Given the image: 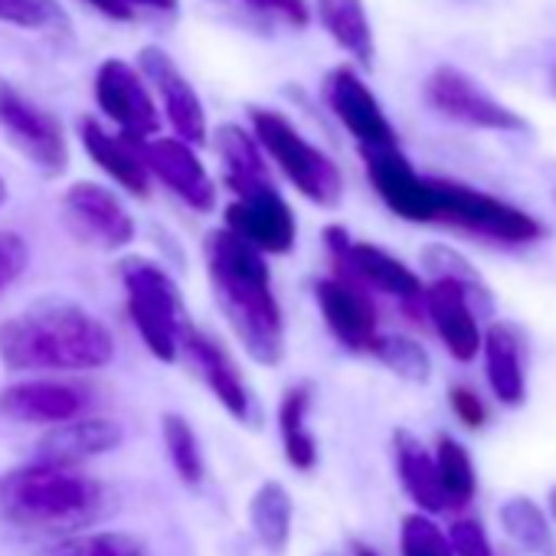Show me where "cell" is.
Returning <instances> with one entry per match:
<instances>
[{"instance_id":"13","label":"cell","mask_w":556,"mask_h":556,"mask_svg":"<svg viewBox=\"0 0 556 556\" xmlns=\"http://www.w3.org/2000/svg\"><path fill=\"white\" fill-rule=\"evenodd\" d=\"M315 302L325 315L328 331L344 351L354 354H374L380 334L377 305L370 302V292L357 286L348 275H325L315 282Z\"/></svg>"},{"instance_id":"3","label":"cell","mask_w":556,"mask_h":556,"mask_svg":"<svg viewBox=\"0 0 556 556\" xmlns=\"http://www.w3.org/2000/svg\"><path fill=\"white\" fill-rule=\"evenodd\" d=\"M109 507L99 478L76 465L27 462L0 475V517L30 533H83Z\"/></svg>"},{"instance_id":"2","label":"cell","mask_w":556,"mask_h":556,"mask_svg":"<svg viewBox=\"0 0 556 556\" xmlns=\"http://www.w3.org/2000/svg\"><path fill=\"white\" fill-rule=\"evenodd\" d=\"M115 357V338L102 318L70 299H40L0 328V364L27 374L102 370Z\"/></svg>"},{"instance_id":"28","label":"cell","mask_w":556,"mask_h":556,"mask_svg":"<svg viewBox=\"0 0 556 556\" xmlns=\"http://www.w3.org/2000/svg\"><path fill=\"white\" fill-rule=\"evenodd\" d=\"M318 24L361 66H374V27L364 0H318Z\"/></svg>"},{"instance_id":"31","label":"cell","mask_w":556,"mask_h":556,"mask_svg":"<svg viewBox=\"0 0 556 556\" xmlns=\"http://www.w3.org/2000/svg\"><path fill=\"white\" fill-rule=\"evenodd\" d=\"M161 439L167 448V458L177 471V478L187 488H200L206 478V458L197 429L180 416V413H164L161 416Z\"/></svg>"},{"instance_id":"5","label":"cell","mask_w":556,"mask_h":556,"mask_svg":"<svg viewBox=\"0 0 556 556\" xmlns=\"http://www.w3.org/2000/svg\"><path fill=\"white\" fill-rule=\"evenodd\" d=\"M252 135L262 144V151L275 161V167L286 174V180L312 203L334 210L344 197V177L338 164L315 148L282 112L252 105L249 109Z\"/></svg>"},{"instance_id":"40","label":"cell","mask_w":556,"mask_h":556,"mask_svg":"<svg viewBox=\"0 0 556 556\" xmlns=\"http://www.w3.org/2000/svg\"><path fill=\"white\" fill-rule=\"evenodd\" d=\"M89 8H96L99 14H105L109 21H131V8L125 0H86Z\"/></svg>"},{"instance_id":"14","label":"cell","mask_w":556,"mask_h":556,"mask_svg":"<svg viewBox=\"0 0 556 556\" xmlns=\"http://www.w3.org/2000/svg\"><path fill=\"white\" fill-rule=\"evenodd\" d=\"M96 102L135 144L151 141L161 128V112L144 86V76L125 60H105L96 70Z\"/></svg>"},{"instance_id":"46","label":"cell","mask_w":556,"mask_h":556,"mask_svg":"<svg viewBox=\"0 0 556 556\" xmlns=\"http://www.w3.org/2000/svg\"><path fill=\"white\" fill-rule=\"evenodd\" d=\"M553 197H556V193H553Z\"/></svg>"},{"instance_id":"24","label":"cell","mask_w":556,"mask_h":556,"mask_svg":"<svg viewBox=\"0 0 556 556\" xmlns=\"http://www.w3.org/2000/svg\"><path fill=\"white\" fill-rule=\"evenodd\" d=\"M213 148L223 164V180L236 197H249V193L275 187L268 164H265V151L255 141V135H249L245 128H239L232 122L219 125L213 131Z\"/></svg>"},{"instance_id":"35","label":"cell","mask_w":556,"mask_h":556,"mask_svg":"<svg viewBox=\"0 0 556 556\" xmlns=\"http://www.w3.org/2000/svg\"><path fill=\"white\" fill-rule=\"evenodd\" d=\"M400 553L403 556H455L448 533L422 510L406 514L400 527Z\"/></svg>"},{"instance_id":"30","label":"cell","mask_w":556,"mask_h":556,"mask_svg":"<svg viewBox=\"0 0 556 556\" xmlns=\"http://www.w3.org/2000/svg\"><path fill=\"white\" fill-rule=\"evenodd\" d=\"M497 520L504 527V533L527 553L533 556H553L556 553V536H553V523L546 517V510L523 494H514L501 504Z\"/></svg>"},{"instance_id":"34","label":"cell","mask_w":556,"mask_h":556,"mask_svg":"<svg viewBox=\"0 0 556 556\" xmlns=\"http://www.w3.org/2000/svg\"><path fill=\"white\" fill-rule=\"evenodd\" d=\"M374 357L393 370L396 377L409 380V383H426L432 377V361L426 354V348L413 338H403V334H383L377 341V351Z\"/></svg>"},{"instance_id":"38","label":"cell","mask_w":556,"mask_h":556,"mask_svg":"<svg viewBox=\"0 0 556 556\" xmlns=\"http://www.w3.org/2000/svg\"><path fill=\"white\" fill-rule=\"evenodd\" d=\"M448 406H452L455 419L465 429H484L488 426V406H484V400L471 387H465V383L452 387L448 390Z\"/></svg>"},{"instance_id":"29","label":"cell","mask_w":556,"mask_h":556,"mask_svg":"<svg viewBox=\"0 0 556 556\" xmlns=\"http://www.w3.org/2000/svg\"><path fill=\"white\" fill-rule=\"evenodd\" d=\"M419 262L432 275V282H452V286L465 289L471 295L478 315H491V308H494L491 289H488V282L481 278V271L458 249H452L445 242H429V245H422Z\"/></svg>"},{"instance_id":"15","label":"cell","mask_w":556,"mask_h":556,"mask_svg":"<svg viewBox=\"0 0 556 556\" xmlns=\"http://www.w3.org/2000/svg\"><path fill=\"white\" fill-rule=\"evenodd\" d=\"M180 357L187 361V367L193 370V377L213 393V400L236 419V422H252L255 406H252V390L239 370V364L232 361V354L206 331L200 328H187L184 344H180Z\"/></svg>"},{"instance_id":"17","label":"cell","mask_w":556,"mask_h":556,"mask_svg":"<svg viewBox=\"0 0 556 556\" xmlns=\"http://www.w3.org/2000/svg\"><path fill=\"white\" fill-rule=\"evenodd\" d=\"M325 99L334 112V118L351 131V138L361 144V151L370 148H400V138L380 109L370 86L348 66H338L325 79Z\"/></svg>"},{"instance_id":"1","label":"cell","mask_w":556,"mask_h":556,"mask_svg":"<svg viewBox=\"0 0 556 556\" xmlns=\"http://www.w3.org/2000/svg\"><path fill=\"white\" fill-rule=\"evenodd\" d=\"M203 255L213 299L242 351L262 367H278L286 357V318L265 255L226 226L206 236Z\"/></svg>"},{"instance_id":"42","label":"cell","mask_w":556,"mask_h":556,"mask_svg":"<svg viewBox=\"0 0 556 556\" xmlns=\"http://www.w3.org/2000/svg\"><path fill=\"white\" fill-rule=\"evenodd\" d=\"M351 556H380V553L364 540H351Z\"/></svg>"},{"instance_id":"7","label":"cell","mask_w":556,"mask_h":556,"mask_svg":"<svg viewBox=\"0 0 556 556\" xmlns=\"http://www.w3.org/2000/svg\"><path fill=\"white\" fill-rule=\"evenodd\" d=\"M325 245L331 252L334 271L354 278L357 286H364L367 292H380L390 295L403 305H426V289L422 278L393 252L374 245V242H357L348 236L344 226H328L325 229Z\"/></svg>"},{"instance_id":"25","label":"cell","mask_w":556,"mask_h":556,"mask_svg":"<svg viewBox=\"0 0 556 556\" xmlns=\"http://www.w3.org/2000/svg\"><path fill=\"white\" fill-rule=\"evenodd\" d=\"M393 458H396V475H400L403 491L422 514L432 517V514L448 510L442 481H439V468H435V452L426 448L422 439H416L409 429H396L393 432Z\"/></svg>"},{"instance_id":"36","label":"cell","mask_w":556,"mask_h":556,"mask_svg":"<svg viewBox=\"0 0 556 556\" xmlns=\"http://www.w3.org/2000/svg\"><path fill=\"white\" fill-rule=\"evenodd\" d=\"M0 21L21 30H66L56 0H0Z\"/></svg>"},{"instance_id":"11","label":"cell","mask_w":556,"mask_h":556,"mask_svg":"<svg viewBox=\"0 0 556 556\" xmlns=\"http://www.w3.org/2000/svg\"><path fill=\"white\" fill-rule=\"evenodd\" d=\"M60 210H63L70 232L83 245L99 249V252H118V249L131 245V239L138 232L135 216L128 213L122 197L102 184H92V180L73 184L63 193Z\"/></svg>"},{"instance_id":"4","label":"cell","mask_w":556,"mask_h":556,"mask_svg":"<svg viewBox=\"0 0 556 556\" xmlns=\"http://www.w3.org/2000/svg\"><path fill=\"white\" fill-rule=\"evenodd\" d=\"M118 275L125 286L128 318L138 328L144 348L161 364H174L190 328V315L177 282L151 258H125L118 265Z\"/></svg>"},{"instance_id":"44","label":"cell","mask_w":556,"mask_h":556,"mask_svg":"<svg viewBox=\"0 0 556 556\" xmlns=\"http://www.w3.org/2000/svg\"><path fill=\"white\" fill-rule=\"evenodd\" d=\"M549 507H553V517H556V488L549 491Z\"/></svg>"},{"instance_id":"39","label":"cell","mask_w":556,"mask_h":556,"mask_svg":"<svg viewBox=\"0 0 556 556\" xmlns=\"http://www.w3.org/2000/svg\"><path fill=\"white\" fill-rule=\"evenodd\" d=\"M249 4L262 14H278L292 27H308V21H312L305 0H249Z\"/></svg>"},{"instance_id":"41","label":"cell","mask_w":556,"mask_h":556,"mask_svg":"<svg viewBox=\"0 0 556 556\" xmlns=\"http://www.w3.org/2000/svg\"><path fill=\"white\" fill-rule=\"evenodd\" d=\"M128 8H148V11H161V14H174L177 0H125Z\"/></svg>"},{"instance_id":"26","label":"cell","mask_w":556,"mask_h":556,"mask_svg":"<svg viewBox=\"0 0 556 556\" xmlns=\"http://www.w3.org/2000/svg\"><path fill=\"white\" fill-rule=\"evenodd\" d=\"M312 400H315V387L302 380V383H292L282 393V403H278V435H282L286 462L295 471H312L318 465V439L308 429Z\"/></svg>"},{"instance_id":"45","label":"cell","mask_w":556,"mask_h":556,"mask_svg":"<svg viewBox=\"0 0 556 556\" xmlns=\"http://www.w3.org/2000/svg\"><path fill=\"white\" fill-rule=\"evenodd\" d=\"M549 83H553V92H556V66H553V76H549Z\"/></svg>"},{"instance_id":"21","label":"cell","mask_w":556,"mask_h":556,"mask_svg":"<svg viewBox=\"0 0 556 556\" xmlns=\"http://www.w3.org/2000/svg\"><path fill=\"white\" fill-rule=\"evenodd\" d=\"M122 445V426L105 416H83L63 426H53L40 435L37 442V458L40 462H56V465H83L96 455H105Z\"/></svg>"},{"instance_id":"10","label":"cell","mask_w":556,"mask_h":556,"mask_svg":"<svg viewBox=\"0 0 556 556\" xmlns=\"http://www.w3.org/2000/svg\"><path fill=\"white\" fill-rule=\"evenodd\" d=\"M96 390L66 377H30L0 390V416L24 426H63L92 416Z\"/></svg>"},{"instance_id":"23","label":"cell","mask_w":556,"mask_h":556,"mask_svg":"<svg viewBox=\"0 0 556 556\" xmlns=\"http://www.w3.org/2000/svg\"><path fill=\"white\" fill-rule=\"evenodd\" d=\"M79 138L86 154L128 193L135 197H148L151 193V174L144 167V157L138 151L135 141H128L125 135H112L105 131L96 118H83L79 122Z\"/></svg>"},{"instance_id":"12","label":"cell","mask_w":556,"mask_h":556,"mask_svg":"<svg viewBox=\"0 0 556 556\" xmlns=\"http://www.w3.org/2000/svg\"><path fill=\"white\" fill-rule=\"evenodd\" d=\"M370 187L383 206L406 223H439V190L435 177L416 174L400 148H370L361 151Z\"/></svg>"},{"instance_id":"27","label":"cell","mask_w":556,"mask_h":556,"mask_svg":"<svg viewBox=\"0 0 556 556\" xmlns=\"http://www.w3.org/2000/svg\"><path fill=\"white\" fill-rule=\"evenodd\" d=\"M292 520L295 504L282 481H262L249 501V527L258 546H265L271 556H282L292 543Z\"/></svg>"},{"instance_id":"8","label":"cell","mask_w":556,"mask_h":556,"mask_svg":"<svg viewBox=\"0 0 556 556\" xmlns=\"http://www.w3.org/2000/svg\"><path fill=\"white\" fill-rule=\"evenodd\" d=\"M422 99H426V105L435 115H442L445 122L465 125V128H478V131H510V135L527 131V122L514 109H507L504 102H497L481 83H475L458 66H435L426 76Z\"/></svg>"},{"instance_id":"33","label":"cell","mask_w":556,"mask_h":556,"mask_svg":"<svg viewBox=\"0 0 556 556\" xmlns=\"http://www.w3.org/2000/svg\"><path fill=\"white\" fill-rule=\"evenodd\" d=\"M43 556H148V546L125 530H83L60 536Z\"/></svg>"},{"instance_id":"19","label":"cell","mask_w":556,"mask_h":556,"mask_svg":"<svg viewBox=\"0 0 556 556\" xmlns=\"http://www.w3.org/2000/svg\"><path fill=\"white\" fill-rule=\"evenodd\" d=\"M138 73L154 86L177 138L187 144H203L206 141V112H203L197 89L184 79L177 63L161 47H144L138 53Z\"/></svg>"},{"instance_id":"43","label":"cell","mask_w":556,"mask_h":556,"mask_svg":"<svg viewBox=\"0 0 556 556\" xmlns=\"http://www.w3.org/2000/svg\"><path fill=\"white\" fill-rule=\"evenodd\" d=\"M4 200H8V180L0 177V203H4Z\"/></svg>"},{"instance_id":"9","label":"cell","mask_w":556,"mask_h":556,"mask_svg":"<svg viewBox=\"0 0 556 556\" xmlns=\"http://www.w3.org/2000/svg\"><path fill=\"white\" fill-rule=\"evenodd\" d=\"M0 135L47 177L63 174L70 164V144L60 118L4 79H0Z\"/></svg>"},{"instance_id":"6","label":"cell","mask_w":556,"mask_h":556,"mask_svg":"<svg viewBox=\"0 0 556 556\" xmlns=\"http://www.w3.org/2000/svg\"><path fill=\"white\" fill-rule=\"evenodd\" d=\"M435 190H439V223L471 232L478 239L497 242V245H530L536 239H543V223L494 197L484 190H475L468 184L458 180H442L435 177Z\"/></svg>"},{"instance_id":"32","label":"cell","mask_w":556,"mask_h":556,"mask_svg":"<svg viewBox=\"0 0 556 556\" xmlns=\"http://www.w3.org/2000/svg\"><path fill=\"white\" fill-rule=\"evenodd\" d=\"M432 452H435V468H439L445 504L452 510L468 507L478 491V475H475V462H471L468 448L452 435H439Z\"/></svg>"},{"instance_id":"37","label":"cell","mask_w":556,"mask_h":556,"mask_svg":"<svg viewBox=\"0 0 556 556\" xmlns=\"http://www.w3.org/2000/svg\"><path fill=\"white\" fill-rule=\"evenodd\" d=\"M27 265H30V245L24 242V236L0 229V292L11 282H17L27 271Z\"/></svg>"},{"instance_id":"22","label":"cell","mask_w":556,"mask_h":556,"mask_svg":"<svg viewBox=\"0 0 556 556\" xmlns=\"http://www.w3.org/2000/svg\"><path fill=\"white\" fill-rule=\"evenodd\" d=\"M484 377L494 393V400L507 409H517L527 403V367H523V334L507 325L494 321L484 331Z\"/></svg>"},{"instance_id":"20","label":"cell","mask_w":556,"mask_h":556,"mask_svg":"<svg viewBox=\"0 0 556 556\" xmlns=\"http://www.w3.org/2000/svg\"><path fill=\"white\" fill-rule=\"evenodd\" d=\"M422 308H426L429 325L435 328L439 341L458 364H468L481 354V344H484V331L478 325L481 315L465 289H458L452 282H432L426 289Z\"/></svg>"},{"instance_id":"18","label":"cell","mask_w":556,"mask_h":556,"mask_svg":"<svg viewBox=\"0 0 556 556\" xmlns=\"http://www.w3.org/2000/svg\"><path fill=\"white\" fill-rule=\"evenodd\" d=\"M138 151L144 157L148 174L157 177L190 210L210 213L216 206V184L206 174L203 161L197 157L193 144L180 138H151V141H141Z\"/></svg>"},{"instance_id":"16","label":"cell","mask_w":556,"mask_h":556,"mask_svg":"<svg viewBox=\"0 0 556 556\" xmlns=\"http://www.w3.org/2000/svg\"><path fill=\"white\" fill-rule=\"evenodd\" d=\"M226 229L236 232L252 249H258L262 255H286L295 249L299 239L295 210L278 193V187L236 197L226 206Z\"/></svg>"}]
</instances>
